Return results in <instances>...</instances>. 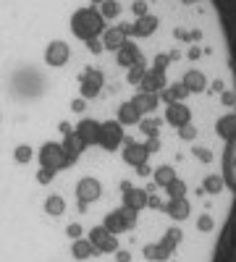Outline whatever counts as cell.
Wrapping results in <instances>:
<instances>
[{"mask_svg":"<svg viewBox=\"0 0 236 262\" xmlns=\"http://www.w3.org/2000/svg\"><path fill=\"white\" fill-rule=\"evenodd\" d=\"M71 111H74V113H87V100H84V97L71 100Z\"/></svg>","mask_w":236,"mask_h":262,"instance_id":"cell-11","label":"cell"},{"mask_svg":"<svg viewBox=\"0 0 236 262\" xmlns=\"http://www.w3.org/2000/svg\"><path fill=\"white\" fill-rule=\"evenodd\" d=\"M105 84V74L100 69H84L79 74V95L84 100H95Z\"/></svg>","mask_w":236,"mask_h":262,"instance_id":"cell-3","label":"cell"},{"mask_svg":"<svg viewBox=\"0 0 236 262\" xmlns=\"http://www.w3.org/2000/svg\"><path fill=\"white\" fill-rule=\"evenodd\" d=\"M69 58H71V48L63 39H53L50 45L45 48V63L50 66V69H60V66H66Z\"/></svg>","mask_w":236,"mask_h":262,"instance_id":"cell-5","label":"cell"},{"mask_svg":"<svg viewBox=\"0 0 236 262\" xmlns=\"http://www.w3.org/2000/svg\"><path fill=\"white\" fill-rule=\"evenodd\" d=\"M69 27H71V34L76 39L87 42V39L102 37V32L108 29V18L102 16V11L97 6H81L71 13Z\"/></svg>","mask_w":236,"mask_h":262,"instance_id":"cell-1","label":"cell"},{"mask_svg":"<svg viewBox=\"0 0 236 262\" xmlns=\"http://www.w3.org/2000/svg\"><path fill=\"white\" fill-rule=\"evenodd\" d=\"M58 128H60V134H63V137H66V134H74V126H71V123H66V121H60V123H58Z\"/></svg>","mask_w":236,"mask_h":262,"instance_id":"cell-12","label":"cell"},{"mask_svg":"<svg viewBox=\"0 0 236 262\" xmlns=\"http://www.w3.org/2000/svg\"><path fill=\"white\" fill-rule=\"evenodd\" d=\"M60 144H63V152H66V158H69V163H71V165L81 158V152L87 149V147L81 144V139H79L76 134H66Z\"/></svg>","mask_w":236,"mask_h":262,"instance_id":"cell-7","label":"cell"},{"mask_svg":"<svg viewBox=\"0 0 236 262\" xmlns=\"http://www.w3.org/2000/svg\"><path fill=\"white\" fill-rule=\"evenodd\" d=\"M45 215L50 217H60L66 215V200H63V194H50L45 200Z\"/></svg>","mask_w":236,"mask_h":262,"instance_id":"cell-8","label":"cell"},{"mask_svg":"<svg viewBox=\"0 0 236 262\" xmlns=\"http://www.w3.org/2000/svg\"><path fill=\"white\" fill-rule=\"evenodd\" d=\"M102 184L95 179V176H84V179H79L76 181V189H74V194H76V200L79 202H84V205H95V202H100L102 200Z\"/></svg>","mask_w":236,"mask_h":262,"instance_id":"cell-4","label":"cell"},{"mask_svg":"<svg viewBox=\"0 0 236 262\" xmlns=\"http://www.w3.org/2000/svg\"><path fill=\"white\" fill-rule=\"evenodd\" d=\"M100 123H102V121H97V118H81V121L76 123L74 134L81 139L84 147L97 144V139H100Z\"/></svg>","mask_w":236,"mask_h":262,"instance_id":"cell-6","label":"cell"},{"mask_svg":"<svg viewBox=\"0 0 236 262\" xmlns=\"http://www.w3.org/2000/svg\"><path fill=\"white\" fill-rule=\"evenodd\" d=\"M37 160H39V168H50V170H63V168H69V158H66V152H63V144L58 142H45L39 147L37 152Z\"/></svg>","mask_w":236,"mask_h":262,"instance_id":"cell-2","label":"cell"},{"mask_svg":"<svg viewBox=\"0 0 236 262\" xmlns=\"http://www.w3.org/2000/svg\"><path fill=\"white\" fill-rule=\"evenodd\" d=\"M32 158H34V149H32L29 144H16V147H13V160H16L18 165L32 163Z\"/></svg>","mask_w":236,"mask_h":262,"instance_id":"cell-9","label":"cell"},{"mask_svg":"<svg viewBox=\"0 0 236 262\" xmlns=\"http://www.w3.org/2000/svg\"><path fill=\"white\" fill-rule=\"evenodd\" d=\"M34 181H37L39 186L53 184V181H55V170H50V168H39V170L34 173Z\"/></svg>","mask_w":236,"mask_h":262,"instance_id":"cell-10","label":"cell"}]
</instances>
